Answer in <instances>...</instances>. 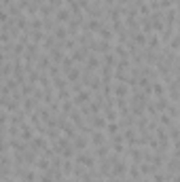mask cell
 <instances>
[{
  "mask_svg": "<svg viewBox=\"0 0 180 182\" xmlns=\"http://www.w3.org/2000/svg\"><path fill=\"white\" fill-rule=\"evenodd\" d=\"M91 123H93V127H95V129H102V127L106 125V121H104V117H102V114L93 117V119H91Z\"/></svg>",
  "mask_w": 180,
  "mask_h": 182,
  "instance_id": "cell-1",
  "label": "cell"
},
{
  "mask_svg": "<svg viewBox=\"0 0 180 182\" xmlns=\"http://www.w3.org/2000/svg\"><path fill=\"white\" fill-rule=\"evenodd\" d=\"M57 19H59V21H62V19H64V21H66V19H70V11H68V9H62L59 13H57Z\"/></svg>",
  "mask_w": 180,
  "mask_h": 182,
  "instance_id": "cell-2",
  "label": "cell"
},
{
  "mask_svg": "<svg viewBox=\"0 0 180 182\" xmlns=\"http://www.w3.org/2000/svg\"><path fill=\"white\" fill-rule=\"evenodd\" d=\"M115 89H117V96H125L127 93V85H117Z\"/></svg>",
  "mask_w": 180,
  "mask_h": 182,
  "instance_id": "cell-3",
  "label": "cell"
}]
</instances>
